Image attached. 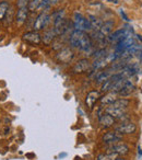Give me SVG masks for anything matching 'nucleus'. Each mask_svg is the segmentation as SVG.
I'll use <instances>...</instances> for the list:
<instances>
[{"label": "nucleus", "mask_w": 142, "mask_h": 160, "mask_svg": "<svg viewBox=\"0 0 142 160\" xmlns=\"http://www.w3.org/2000/svg\"><path fill=\"white\" fill-rule=\"evenodd\" d=\"M64 156H67L66 153H62V155H61V153H60V155H59V157L61 158V157H64Z\"/></svg>", "instance_id": "c9c22d12"}, {"label": "nucleus", "mask_w": 142, "mask_h": 160, "mask_svg": "<svg viewBox=\"0 0 142 160\" xmlns=\"http://www.w3.org/2000/svg\"><path fill=\"white\" fill-rule=\"evenodd\" d=\"M108 152L109 153H116V155L119 156H126L129 153V147L127 146L125 142H115V144H111L108 147Z\"/></svg>", "instance_id": "20e7f679"}, {"label": "nucleus", "mask_w": 142, "mask_h": 160, "mask_svg": "<svg viewBox=\"0 0 142 160\" xmlns=\"http://www.w3.org/2000/svg\"><path fill=\"white\" fill-rule=\"evenodd\" d=\"M105 112L106 113H108L109 115L113 116L115 120H122V118H125V116L127 115L126 111L125 110H120V109H114V108H106V110H105Z\"/></svg>", "instance_id": "4468645a"}, {"label": "nucleus", "mask_w": 142, "mask_h": 160, "mask_svg": "<svg viewBox=\"0 0 142 160\" xmlns=\"http://www.w3.org/2000/svg\"><path fill=\"white\" fill-rule=\"evenodd\" d=\"M6 1H7V0H6Z\"/></svg>", "instance_id": "4c0bfd02"}, {"label": "nucleus", "mask_w": 142, "mask_h": 160, "mask_svg": "<svg viewBox=\"0 0 142 160\" xmlns=\"http://www.w3.org/2000/svg\"><path fill=\"white\" fill-rule=\"evenodd\" d=\"M135 85L131 83V81H129V82L127 83V85L125 86V87L122 88V89L120 90L117 94H119V96H121V97H128V96H130L133 91H135Z\"/></svg>", "instance_id": "5701e85b"}, {"label": "nucleus", "mask_w": 142, "mask_h": 160, "mask_svg": "<svg viewBox=\"0 0 142 160\" xmlns=\"http://www.w3.org/2000/svg\"><path fill=\"white\" fill-rule=\"evenodd\" d=\"M8 10H9V2L8 1L0 2V21L5 19L6 14L8 13Z\"/></svg>", "instance_id": "a878e982"}, {"label": "nucleus", "mask_w": 142, "mask_h": 160, "mask_svg": "<svg viewBox=\"0 0 142 160\" xmlns=\"http://www.w3.org/2000/svg\"><path fill=\"white\" fill-rule=\"evenodd\" d=\"M115 160H126V159H124V158H116Z\"/></svg>", "instance_id": "e433bc0d"}, {"label": "nucleus", "mask_w": 142, "mask_h": 160, "mask_svg": "<svg viewBox=\"0 0 142 160\" xmlns=\"http://www.w3.org/2000/svg\"><path fill=\"white\" fill-rule=\"evenodd\" d=\"M73 29L79 30V31L87 32L91 30V24H90L89 19L84 18L81 13L79 12H74L73 17Z\"/></svg>", "instance_id": "f257e3e1"}, {"label": "nucleus", "mask_w": 142, "mask_h": 160, "mask_svg": "<svg viewBox=\"0 0 142 160\" xmlns=\"http://www.w3.org/2000/svg\"><path fill=\"white\" fill-rule=\"evenodd\" d=\"M115 131L120 134H132L137 131V126L132 122H124L115 126Z\"/></svg>", "instance_id": "0eeeda50"}, {"label": "nucleus", "mask_w": 142, "mask_h": 160, "mask_svg": "<svg viewBox=\"0 0 142 160\" xmlns=\"http://www.w3.org/2000/svg\"><path fill=\"white\" fill-rule=\"evenodd\" d=\"M27 17H29V7L20 8L16 14V23L18 25H22L26 22Z\"/></svg>", "instance_id": "9b49d317"}, {"label": "nucleus", "mask_w": 142, "mask_h": 160, "mask_svg": "<svg viewBox=\"0 0 142 160\" xmlns=\"http://www.w3.org/2000/svg\"><path fill=\"white\" fill-rule=\"evenodd\" d=\"M116 96H117V93H115V92H113V91L107 92L104 97L100 98V101H101V103H102L103 105H104V104H109V105H111V103L116 100Z\"/></svg>", "instance_id": "412c9836"}, {"label": "nucleus", "mask_w": 142, "mask_h": 160, "mask_svg": "<svg viewBox=\"0 0 142 160\" xmlns=\"http://www.w3.org/2000/svg\"><path fill=\"white\" fill-rule=\"evenodd\" d=\"M117 158V155L116 153H102V155H98L96 160H115Z\"/></svg>", "instance_id": "cd10ccee"}, {"label": "nucleus", "mask_w": 142, "mask_h": 160, "mask_svg": "<svg viewBox=\"0 0 142 160\" xmlns=\"http://www.w3.org/2000/svg\"><path fill=\"white\" fill-rule=\"evenodd\" d=\"M64 18V10H62V9L56 10V11L50 16V19L53 20L54 24L57 23V22H59V21L62 20Z\"/></svg>", "instance_id": "393cba45"}, {"label": "nucleus", "mask_w": 142, "mask_h": 160, "mask_svg": "<svg viewBox=\"0 0 142 160\" xmlns=\"http://www.w3.org/2000/svg\"><path fill=\"white\" fill-rule=\"evenodd\" d=\"M49 1H50L51 5H54V3H57L58 1H59V0H49Z\"/></svg>", "instance_id": "f704fd0d"}, {"label": "nucleus", "mask_w": 142, "mask_h": 160, "mask_svg": "<svg viewBox=\"0 0 142 160\" xmlns=\"http://www.w3.org/2000/svg\"><path fill=\"white\" fill-rule=\"evenodd\" d=\"M114 85H115V81H114V80L111 79V77H109L104 83H102V91L103 92H108V91H111Z\"/></svg>", "instance_id": "bb28decb"}, {"label": "nucleus", "mask_w": 142, "mask_h": 160, "mask_svg": "<svg viewBox=\"0 0 142 160\" xmlns=\"http://www.w3.org/2000/svg\"><path fill=\"white\" fill-rule=\"evenodd\" d=\"M129 81H130V80H128V78H121L120 80H118L117 82H115V85L113 86V88H111V91L115 92V93H118V92H119L120 90H121L122 88H124L125 86L129 82Z\"/></svg>", "instance_id": "b1692460"}, {"label": "nucleus", "mask_w": 142, "mask_h": 160, "mask_svg": "<svg viewBox=\"0 0 142 160\" xmlns=\"http://www.w3.org/2000/svg\"><path fill=\"white\" fill-rule=\"evenodd\" d=\"M138 155H139V156L142 155V150H141V148H140V147H138Z\"/></svg>", "instance_id": "72a5a7b5"}, {"label": "nucleus", "mask_w": 142, "mask_h": 160, "mask_svg": "<svg viewBox=\"0 0 142 160\" xmlns=\"http://www.w3.org/2000/svg\"><path fill=\"white\" fill-rule=\"evenodd\" d=\"M50 6H51V3H50L49 0H43L42 3H40V6L38 7L37 10H47V9L50 8Z\"/></svg>", "instance_id": "7c9ffc66"}, {"label": "nucleus", "mask_w": 142, "mask_h": 160, "mask_svg": "<svg viewBox=\"0 0 142 160\" xmlns=\"http://www.w3.org/2000/svg\"><path fill=\"white\" fill-rule=\"evenodd\" d=\"M49 21H50V16H49L48 13H46V12H42V13H40L37 18H36L34 24H33L34 31L38 32V31L44 30L45 28L48 25Z\"/></svg>", "instance_id": "7ed1b4c3"}, {"label": "nucleus", "mask_w": 142, "mask_h": 160, "mask_svg": "<svg viewBox=\"0 0 142 160\" xmlns=\"http://www.w3.org/2000/svg\"><path fill=\"white\" fill-rule=\"evenodd\" d=\"M23 41L26 43H30L32 45H40L42 43V36L38 32L36 31H29L26 33L23 34L22 36Z\"/></svg>", "instance_id": "39448f33"}, {"label": "nucleus", "mask_w": 142, "mask_h": 160, "mask_svg": "<svg viewBox=\"0 0 142 160\" xmlns=\"http://www.w3.org/2000/svg\"><path fill=\"white\" fill-rule=\"evenodd\" d=\"M43 0H32V1H30V5H29V10L32 12L36 11V10L38 9V7L40 6V3H42Z\"/></svg>", "instance_id": "c756f323"}, {"label": "nucleus", "mask_w": 142, "mask_h": 160, "mask_svg": "<svg viewBox=\"0 0 142 160\" xmlns=\"http://www.w3.org/2000/svg\"><path fill=\"white\" fill-rule=\"evenodd\" d=\"M129 105V100L127 99H116L109 107L114 108V109H120V110H126Z\"/></svg>", "instance_id": "dca6fc26"}, {"label": "nucleus", "mask_w": 142, "mask_h": 160, "mask_svg": "<svg viewBox=\"0 0 142 160\" xmlns=\"http://www.w3.org/2000/svg\"><path fill=\"white\" fill-rule=\"evenodd\" d=\"M91 68V62H89L88 59H80L76 65L73 66V72L74 73H82V72H85L87 70Z\"/></svg>", "instance_id": "1a4fd4ad"}, {"label": "nucleus", "mask_w": 142, "mask_h": 160, "mask_svg": "<svg viewBox=\"0 0 142 160\" xmlns=\"http://www.w3.org/2000/svg\"><path fill=\"white\" fill-rule=\"evenodd\" d=\"M98 123H100L101 127H103V128H108V127L114 126V124H115V118L111 115H109L108 113H104L103 115L100 116Z\"/></svg>", "instance_id": "f8f14e48"}, {"label": "nucleus", "mask_w": 142, "mask_h": 160, "mask_svg": "<svg viewBox=\"0 0 142 160\" xmlns=\"http://www.w3.org/2000/svg\"><path fill=\"white\" fill-rule=\"evenodd\" d=\"M120 14H121V17L124 18V20H126V21H129V19H128V17L126 16V13L124 12V10H120Z\"/></svg>", "instance_id": "473e14b6"}, {"label": "nucleus", "mask_w": 142, "mask_h": 160, "mask_svg": "<svg viewBox=\"0 0 142 160\" xmlns=\"http://www.w3.org/2000/svg\"><path fill=\"white\" fill-rule=\"evenodd\" d=\"M73 56H74L73 51L70 49V48H68V47H66V48H62L61 51L56 55V58H57V60L59 62L67 64V62H69L72 60Z\"/></svg>", "instance_id": "423d86ee"}, {"label": "nucleus", "mask_w": 142, "mask_h": 160, "mask_svg": "<svg viewBox=\"0 0 142 160\" xmlns=\"http://www.w3.org/2000/svg\"><path fill=\"white\" fill-rule=\"evenodd\" d=\"M108 55L107 54V51L105 48H102V49H98L97 52H95L93 55L94 57V60L95 59H103V58H106V56Z\"/></svg>", "instance_id": "c85d7f7f"}, {"label": "nucleus", "mask_w": 142, "mask_h": 160, "mask_svg": "<svg viewBox=\"0 0 142 160\" xmlns=\"http://www.w3.org/2000/svg\"><path fill=\"white\" fill-rule=\"evenodd\" d=\"M78 48L80 49V51H82V52H89L90 49L92 48V38H90V35L84 34L83 38L81 40L80 44H79Z\"/></svg>", "instance_id": "2eb2a0df"}, {"label": "nucleus", "mask_w": 142, "mask_h": 160, "mask_svg": "<svg viewBox=\"0 0 142 160\" xmlns=\"http://www.w3.org/2000/svg\"><path fill=\"white\" fill-rule=\"evenodd\" d=\"M103 142L106 144H115L117 142H120L121 139V135L118 132H108L103 136Z\"/></svg>", "instance_id": "ddd939ff"}, {"label": "nucleus", "mask_w": 142, "mask_h": 160, "mask_svg": "<svg viewBox=\"0 0 142 160\" xmlns=\"http://www.w3.org/2000/svg\"><path fill=\"white\" fill-rule=\"evenodd\" d=\"M111 75L108 70L107 71H98L95 76V82L98 83V85H102V83H104L105 81L111 77Z\"/></svg>", "instance_id": "4be33fe9"}, {"label": "nucleus", "mask_w": 142, "mask_h": 160, "mask_svg": "<svg viewBox=\"0 0 142 160\" xmlns=\"http://www.w3.org/2000/svg\"><path fill=\"white\" fill-rule=\"evenodd\" d=\"M72 27H73V23H71L69 20L64 18L62 20H60L59 22L55 23L53 29H54V31H55L56 35L59 36V35H64V34L69 31V29Z\"/></svg>", "instance_id": "f03ea898"}, {"label": "nucleus", "mask_w": 142, "mask_h": 160, "mask_svg": "<svg viewBox=\"0 0 142 160\" xmlns=\"http://www.w3.org/2000/svg\"><path fill=\"white\" fill-rule=\"evenodd\" d=\"M108 62L106 60V58H103V59H95L94 62L91 65V71H98L101 69H103L104 67L107 66Z\"/></svg>", "instance_id": "6ab92c4d"}, {"label": "nucleus", "mask_w": 142, "mask_h": 160, "mask_svg": "<svg viewBox=\"0 0 142 160\" xmlns=\"http://www.w3.org/2000/svg\"><path fill=\"white\" fill-rule=\"evenodd\" d=\"M100 92L96 91V90H93V91H90L89 93H88L87 98H85V104L88 105V108H89L90 110L93 109L94 104L96 103V101L100 100Z\"/></svg>", "instance_id": "9d476101"}, {"label": "nucleus", "mask_w": 142, "mask_h": 160, "mask_svg": "<svg viewBox=\"0 0 142 160\" xmlns=\"http://www.w3.org/2000/svg\"><path fill=\"white\" fill-rule=\"evenodd\" d=\"M30 1H31V0H18L17 6H18L19 9H20V8H26V7H29Z\"/></svg>", "instance_id": "2f4dec72"}, {"label": "nucleus", "mask_w": 142, "mask_h": 160, "mask_svg": "<svg viewBox=\"0 0 142 160\" xmlns=\"http://www.w3.org/2000/svg\"><path fill=\"white\" fill-rule=\"evenodd\" d=\"M113 28H114V21H105V22H103V25L101 28L100 32L106 38V36H108L111 33Z\"/></svg>", "instance_id": "f3484780"}, {"label": "nucleus", "mask_w": 142, "mask_h": 160, "mask_svg": "<svg viewBox=\"0 0 142 160\" xmlns=\"http://www.w3.org/2000/svg\"><path fill=\"white\" fill-rule=\"evenodd\" d=\"M89 21H90V24H91V29L93 31H100L103 25V21L100 18H96L95 16H90Z\"/></svg>", "instance_id": "a211bd4d"}, {"label": "nucleus", "mask_w": 142, "mask_h": 160, "mask_svg": "<svg viewBox=\"0 0 142 160\" xmlns=\"http://www.w3.org/2000/svg\"><path fill=\"white\" fill-rule=\"evenodd\" d=\"M85 32L83 31H79V30H73L71 32L70 38H69V43L72 47H79V44H80L81 40L84 36Z\"/></svg>", "instance_id": "6e6552de"}, {"label": "nucleus", "mask_w": 142, "mask_h": 160, "mask_svg": "<svg viewBox=\"0 0 142 160\" xmlns=\"http://www.w3.org/2000/svg\"><path fill=\"white\" fill-rule=\"evenodd\" d=\"M56 36H57V35H56L54 29H49V30H47V31L44 33V35H43V38H42V41L46 45H49L54 40H55Z\"/></svg>", "instance_id": "aec40b11"}]
</instances>
